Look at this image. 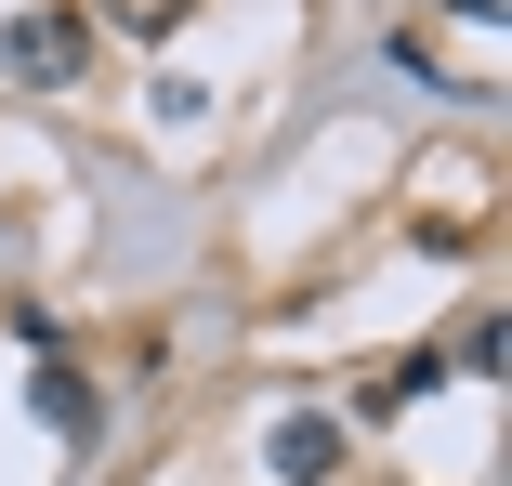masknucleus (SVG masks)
<instances>
[{"instance_id": "3", "label": "nucleus", "mask_w": 512, "mask_h": 486, "mask_svg": "<svg viewBox=\"0 0 512 486\" xmlns=\"http://www.w3.org/2000/svg\"><path fill=\"white\" fill-rule=\"evenodd\" d=\"M40 421H53L66 447H92V421H106V408H92V381H79V368H40Z\"/></svg>"}, {"instance_id": "5", "label": "nucleus", "mask_w": 512, "mask_h": 486, "mask_svg": "<svg viewBox=\"0 0 512 486\" xmlns=\"http://www.w3.org/2000/svg\"><path fill=\"white\" fill-rule=\"evenodd\" d=\"M184 14H197V0H106V27H132V40H171Z\"/></svg>"}, {"instance_id": "1", "label": "nucleus", "mask_w": 512, "mask_h": 486, "mask_svg": "<svg viewBox=\"0 0 512 486\" xmlns=\"http://www.w3.org/2000/svg\"><path fill=\"white\" fill-rule=\"evenodd\" d=\"M79 66H92V27L66 14V0L0 14V79H27V92H79Z\"/></svg>"}, {"instance_id": "2", "label": "nucleus", "mask_w": 512, "mask_h": 486, "mask_svg": "<svg viewBox=\"0 0 512 486\" xmlns=\"http://www.w3.org/2000/svg\"><path fill=\"white\" fill-rule=\"evenodd\" d=\"M263 460H276L289 486H329V473H342V421H329V408H289V421L263 434Z\"/></svg>"}, {"instance_id": "6", "label": "nucleus", "mask_w": 512, "mask_h": 486, "mask_svg": "<svg viewBox=\"0 0 512 486\" xmlns=\"http://www.w3.org/2000/svg\"><path fill=\"white\" fill-rule=\"evenodd\" d=\"M447 14H460V27H499V14H512V0H447Z\"/></svg>"}, {"instance_id": "4", "label": "nucleus", "mask_w": 512, "mask_h": 486, "mask_svg": "<svg viewBox=\"0 0 512 486\" xmlns=\"http://www.w3.org/2000/svg\"><path fill=\"white\" fill-rule=\"evenodd\" d=\"M434 381H447V355H394V368L368 381V421H394V408H421Z\"/></svg>"}]
</instances>
